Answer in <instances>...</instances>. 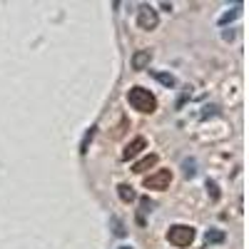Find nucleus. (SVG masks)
Instances as JSON below:
<instances>
[{
  "instance_id": "f257e3e1",
  "label": "nucleus",
  "mask_w": 249,
  "mask_h": 249,
  "mask_svg": "<svg viewBox=\"0 0 249 249\" xmlns=\"http://www.w3.org/2000/svg\"><path fill=\"white\" fill-rule=\"evenodd\" d=\"M127 102H130L137 112H144V115H150V112L157 110V97H155L150 90L140 88V85H135V88L127 90Z\"/></svg>"
},
{
  "instance_id": "f03ea898",
  "label": "nucleus",
  "mask_w": 249,
  "mask_h": 249,
  "mask_svg": "<svg viewBox=\"0 0 249 249\" xmlns=\"http://www.w3.org/2000/svg\"><path fill=\"white\" fill-rule=\"evenodd\" d=\"M167 242L175 244V247H190L195 242V227L190 224H172L167 230Z\"/></svg>"
},
{
  "instance_id": "7ed1b4c3",
  "label": "nucleus",
  "mask_w": 249,
  "mask_h": 249,
  "mask_svg": "<svg viewBox=\"0 0 249 249\" xmlns=\"http://www.w3.org/2000/svg\"><path fill=\"white\" fill-rule=\"evenodd\" d=\"M170 182H172V172L170 170H155L152 175L144 177V187H147V190H160V192L167 190Z\"/></svg>"
},
{
  "instance_id": "20e7f679",
  "label": "nucleus",
  "mask_w": 249,
  "mask_h": 249,
  "mask_svg": "<svg viewBox=\"0 0 249 249\" xmlns=\"http://www.w3.org/2000/svg\"><path fill=\"white\" fill-rule=\"evenodd\" d=\"M157 25H160L157 10L150 8V5H142L140 13H137V28H140V30H155Z\"/></svg>"
},
{
  "instance_id": "39448f33",
  "label": "nucleus",
  "mask_w": 249,
  "mask_h": 249,
  "mask_svg": "<svg viewBox=\"0 0 249 249\" xmlns=\"http://www.w3.org/2000/svg\"><path fill=\"white\" fill-rule=\"evenodd\" d=\"M132 70H147L150 68V62H152V50H135V55H132Z\"/></svg>"
},
{
  "instance_id": "423d86ee",
  "label": "nucleus",
  "mask_w": 249,
  "mask_h": 249,
  "mask_svg": "<svg viewBox=\"0 0 249 249\" xmlns=\"http://www.w3.org/2000/svg\"><path fill=\"white\" fill-rule=\"evenodd\" d=\"M142 150H147V140H144V137H135L127 147L122 150V160H132V157H137Z\"/></svg>"
},
{
  "instance_id": "0eeeda50",
  "label": "nucleus",
  "mask_w": 249,
  "mask_h": 249,
  "mask_svg": "<svg viewBox=\"0 0 249 249\" xmlns=\"http://www.w3.org/2000/svg\"><path fill=\"white\" fill-rule=\"evenodd\" d=\"M157 162H160V157H157V155L152 152V155H147V157H142L140 162H135V164H132V172H135V175H142V172L152 170Z\"/></svg>"
},
{
  "instance_id": "6e6552de",
  "label": "nucleus",
  "mask_w": 249,
  "mask_h": 249,
  "mask_svg": "<svg viewBox=\"0 0 249 249\" xmlns=\"http://www.w3.org/2000/svg\"><path fill=\"white\" fill-rule=\"evenodd\" d=\"M117 195H120L122 202H132V199H135V192H132L130 184H120V187H117Z\"/></svg>"
},
{
  "instance_id": "1a4fd4ad",
  "label": "nucleus",
  "mask_w": 249,
  "mask_h": 249,
  "mask_svg": "<svg viewBox=\"0 0 249 249\" xmlns=\"http://www.w3.org/2000/svg\"><path fill=\"white\" fill-rule=\"evenodd\" d=\"M204 239H207V244H222L224 242V232H219V230H210L204 234Z\"/></svg>"
},
{
  "instance_id": "9d476101",
  "label": "nucleus",
  "mask_w": 249,
  "mask_h": 249,
  "mask_svg": "<svg viewBox=\"0 0 249 249\" xmlns=\"http://www.w3.org/2000/svg\"><path fill=\"white\" fill-rule=\"evenodd\" d=\"M152 75H155V77L162 82L164 88H175V77H172V75H167V72H157V70H155Z\"/></svg>"
},
{
  "instance_id": "9b49d317",
  "label": "nucleus",
  "mask_w": 249,
  "mask_h": 249,
  "mask_svg": "<svg viewBox=\"0 0 249 249\" xmlns=\"http://www.w3.org/2000/svg\"><path fill=\"white\" fill-rule=\"evenodd\" d=\"M237 15H239V5H237V8L232 10V13H224V15L219 18V25H227V23H230V20H234Z\"/></svg>"
},
{
  "instance_id": "f8f14e48",
  "label": "nucleus",
  "mask_w": 249,
  "mask_h": 249,
  "mask_svg": "<svg viewBox=\"0 0 249 249\" xmlns=\"http://www.w3.org/2000/svg\"><path fill=\"white\" fill-rule=\"evenodd\" d=\"M207 190L212 192V199H219V190H217V182H212V179H207Z\"/></svg>"
},
{
  "instance_id": "ddd939ff",
  "label": "nucleus",
  "mask_w": 249,
  "mask_h": 249,
  "mask_svg": "<svg viewBox=\"0 0 249 249\" xmlns=\"http://www.w3.org/2000/svg\"><path fill=\"white\" fill-rule=\"evenodd\" d=\"M197 170H195V162H184V177H195Z\"/></svg>"
},
{
  "instance_id": "4468645a",
  "label": "nucleus",
  "mask_w": 249,
  "mask_h": 249,
  "mask_svg": "<svg viewBox=\"0 0 249 249\" xmlns=\"http://www.w3.org/2000/svg\"><path fill=\"white\" fill-rule=\"evenodd\" d=\"M150 210H152V202L147 197H142V212H150Z\"/></svg>"
},
{
  "instance_id": "2eb2a0df",
  "label": "nucleus",
  "mask_w": 249,
  "mask_h": 249,
  "mask_svg": "<svg viewBox=\"0 0 249 249\" xmlns=\"http://www.w3.org/2000/svg\"><path fill=\"white\" fill-rule=\"evenodd\" d=\"M112 224H115V234H117V237H122V234H124V230H122V224H120L117 219H112Z\"/></svg>"
},
{
  "instance_id": "dca6fc26",
  "label": "nucleus",
  "mask_w": 249,
  "mask_h": 249,
  "mask_svg": "<svg viewBox=\"0 0 249 249\" xmlns=\"http://www.w3.org/2000/svg\"><path fill=\"white\" fill-rule=\"evenodd\" d=\"M117 249H132V247H127V244H122V247H117Z\"/></svg>"
}]
</instances>
